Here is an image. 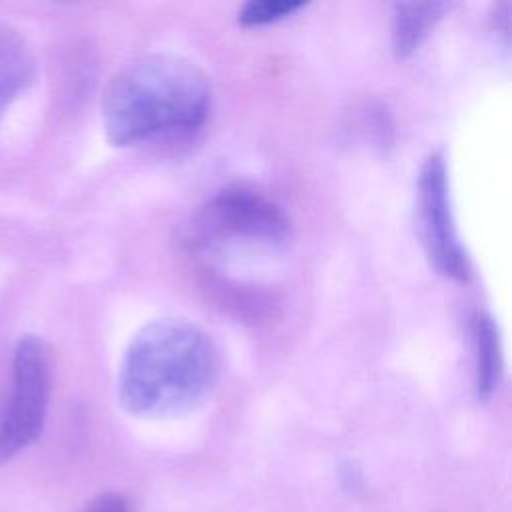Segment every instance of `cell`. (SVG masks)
Wrapping results in <instances>:
<instances>
[{
	"label": "cell",
	"mask_w": 512,
	"mask_h": 512,
	"mask_svg": "<svg viewBox=\"0 0 512 512\" xmlns=\"http://www.w3.org/2000/svg\"><path fill=\"white\" fill-rule=\"evenodd\" d=\"M218 374V350L202 328L182 318H156L124 350L118 398L142 418L180 416L212 394Z\"/></svg>",
	"instance_id": "obj_1"
},
{
	"label": "cell",
	"mask_w": 512,
	"mask_h": 512,
	"mask_svg": "<svg viewBox=\"0 0 512 512\" xmlns=\"http://www.w3.org/2000/svg\"><path fill=\"white\" fill-rule=\"evenodd\" d=\"M208 76L174 54H142L122 64L102 94V124L110 144L134 146L196 130L210 112Z\"/></svg>",
	"instance_id": "obj_2"
},
{
	"label": "cell",
	"mask_w": 512,
	"mask_h": 512,
	"mask_svg": "<svg viewBox=\"0 0 512 512\" xmlns=\"http://www.w3.org/2000/svg\"><path fill=\"white\" fill-rule=\"evenodd\" d=\"M196 240L206 248H274L288 238L290 220L266 194L230 186L214 194L194 222Z\"/></svg>",
	"instance_id": "obj_3"
},
{
	"label": "cell",
	"mask_w": 512,
	"mask_h": 512,
	"mask_svg": "<svg viewBox=\"0 0 512 512\" xmlns=\"http://www.w3.org/2000/svg\"><path fill=\"white\" fill-rule=\"evenodd\" d=\"M52 388L48 344L34 334L18 340L12 356V382L0 408V464L34 444L46 422Z\"/></svg>",
	"instance_id": "obj_4"
},
{
	"label": "cell",
	"mask_w": 512,
	"mask_h": 512,
	"mask_svg": "<svg viewBox=\"0 0 512 512\" xmlns=\"http://www.w3.org/2000/svg\"><path fill=\"white\" fill-rule=\"evenodd\" d=\"M416 206L420 238L430 264L442 276L466 282L470 278V260L456 230L448 170L440 152H430L420 166Z\"/></svg>",
	"instance_id": "obj_5"
},
{
	"label": "cell",
	"mask_w": 512,
	"mask_h": 512,
	"mask_svg": "<svg viewBox=\"0 0 512 512\" xmlns=\"http://www.w3.org/2000/svg\"><path fill=\"white\" fill-rule=\"evenodd\" d=\"M36 66L26 40L18 30L0 24V120L12 102L34 82Z\"/></svg>",
	"instance_id": "obj_6"
},
{
	"label": "cell",
	"mask_w": 512,
	"mask_h": 512,
	"mask_svg": "<svg viewBox=\"0 0 512 512\" xmlns=\"http://www.w3.org/2000/svg\"><path fill=\"white\" fill-rule=\"evenodd\" d=\"M474 386L480 400H490L502 378V342L492 314L478 310L472 318Z\"/></svg>",
	"instance_id": "obj_7"
},
{
	"label": "cell",
	"mask_w": 512,
	"mask_h": 512,
	"mask_svg": "<svg viewBox=\"0 0 512 512\" xmlns=\"http://www.w3.org/2000/svg\"><path fill=\"white\" fill-rule=\"evenodd\" d=\"M446 10L444 2H400L392 14V52L398 58L412 56Z\"/></svg>",
	"instance_id": "obj_8"
},
{
	"label": "cell",
	"mask_w": 512,
	"mask_h": 512,
	"mask_svg": "<svg viewBox=\"0 0 512 512\" xmlns=\"http://www.w3.org/2000/svg\"><path fill=\"white\" fill-rule=\"evenodd\" d=\"M302 6L304 2L294 0H252L238 10V22L242 26H264L292 16Z\"/></svg>",
	"instance_id": "obj_9"
},
{
	"label": "cell",
	"mask_w": 512,
	"mask_h": 512,
	"mask_svg": "<svg viewBox=\"0 0 512 512\" xmlns=\"http://www.w3.org/2000/svg\"><path fill=\"white\" fill-rule=\"evenodd\" d=\"M84 512H128V506L118 494H102L90 502Z\"/></svg>",
	"instance_id": "obj_10"
}]
</instances>
